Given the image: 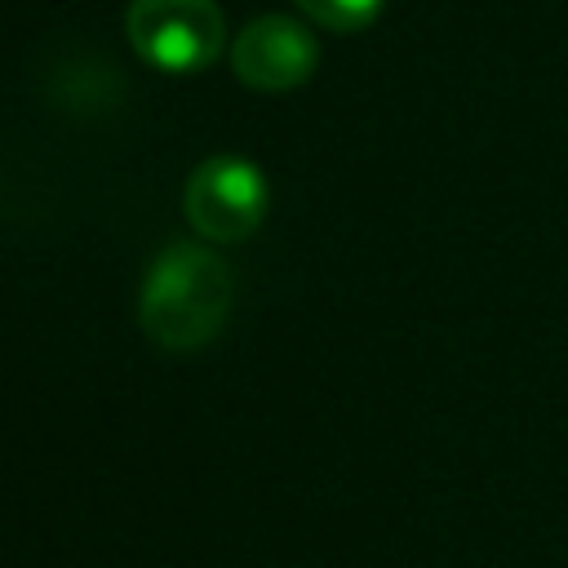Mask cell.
Masks as SVG:
<instances>
[{"label": "cell", "mask_w": 568, "mask_h": 568, "mask_svg": "<svg viewBox=\"0 0 568 568\" xmlns=\"http://www.w3.org/2000/svg\"><path fill=\"white\" fill-rule=\"evenodd\" d=\"M235 275L222 253L204 244H164L138 293V324L160 351H200L213 342L231 315Z\"/></svg>", "instance_id": "obj_1"}, {"label": "cell", "mask_w": 568, "mask_h": 568, "mask_svg": "<svg viewBox=\"0 0 568 568\" xmlns=\"http://www.w3.org/2000/svg\"><path fill=\"white\" fill-rule=\"evenodd\" d=\"M320 62V49H315V36L284 18V13H262L253 18L235 44H231V67L235 75L248 84V89H262V93H288L297 84L311 80Z\"/></svg>", "instance_id": "obj_4"}, {"label": "cell", "mask_w": 568, "mask_h": 568, "mask_svg": "<svg viewBox=\"0 0 568 568\" xmlns=\"http://www.w3.org/2000/svg\"><path fill=\"white\" fill-rule=\"evenodd\" d=\"M311 22L328 27V31H364L386 0H293Z\"/></svg>", "instance_id": "obj_5"}, {"label": "cell", "mask_w": 568, "mask_h": 568, "mask_svg": "<svg viewBox=\"0 0 568 568\" xmlns=\"http://www.w3.org/2000/svg\"><path fill=\"white\" fill-rule=\"evenodd\" d=\"M133 53L160 71H204L226 40L217 0H133L124 13Z\"/></svg>", "instance_id": "obj_2"}, {"label": "cell", "mask_w": 568, "mask_h": 568, "mask_svg": "<svg viewBox=\"0 0 568 568\" xmlns=\"http://www.w3.org/2000/svg\"><path fill=\"white\" fill-rule=\"evenodd\" d=\"M271 191L253 160L244 155H213L195 164L182 191V209L195 235L209 244H240L248 240L266 217Z\"/></svg>", "instance_id": "obj_3"}]
</instances>
